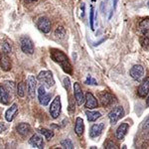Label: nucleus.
<instances>
[{"mask_svg": "<svg viewBox=\"0 0 149 149\" xmlns=\"http://www.w3.org/2000/svg\"><path fill=\"white\" fill-rule=\"evenodd\" d=\"M51 58L55 63H58L63 69V71L67 74L73 73V66L70 63L68 57L64 54L62 51L58 49H51Z\"/></svg>", "mask_w": 149, "mask_h": 149, "instance_id": "f257e3e1", "label": "nucleus"}, {"mask_svg": "<svg viewBox=\"0 0 149 149\" xmlns=\"http://www.w3.org/2000/svg\"><path fill=\"white\" fill-rule=\"evenodd\" d=\"M139 31L141 33L140 42L144 49L149 48V19L145 18L139 23Z\"/></svg>", "mask_w": 149, "mask_h": 149, "instance_id": "f03ea898", "label": "nucleus"}, {"mask_svg": "<svg viewBox=\"0 0 149 149\" xmlns=\"http://www.w3.org/2000/svg\"><path fill=\"white\" fill-rule=\"evenodd\" d=\"M38 80L46 88H52L55 85V80L51 71H42L38 74Z\"/></svg>", "mask_w": 149, "mask_h": 149, "instance_id": "7ed1b4c3", "label": "nucleus"}, {"mask_svg": "<svg viewBox=\"0 0 149 149\" xmlns=\"http://www.w3.org/2000/svg\"><path fill=\"white\" fill-rule=\"evenodd\" d=\"M62 109V104H61V97L59 95H57L56 97L53 100V102L50 105V114L54 119H56L59 117L60 113H61Z\"/></svg>", "mask_w": 149, "mask_h": 149, "instance_id": "20e7f679", "label": "nucleus"}, {"mask_svg": "<svg viewBox=\"0 0 149 149\" xmlns=\"http://www.w3.org/2000/svg\"><path fill=\"white\" fill-rule=\"evenodd\" d=\"M21 50L28 55H32L34 53V44H33V41L30 39L27 36L21 38Z\"/></svg>", "mask_w": 149, "mask_h": 149, "instance_id": "39448f33", "label": "nucleus"}, {"mask_svg": "<svg viewBox=\"0 0 149 149\" xmlns=\"http://www.w3.org/2000/svg\"><path fill=\"white\" fill-rule=\"evenodd\" d=\"M124 116V109L122 107H116L109 113V118L110 120V123L115 124L121 117Z\"/></svg>", "mask_w": 149, "mask_h": 149, "instance_id": "423d86ee", "label": "nucleus"}, {"mask_svg": "<svg viewBox=\"0 0 149 149\" xmlns=\"http://www.w3.org/2000/svg\"><path fill=\"white\" fill-rule=\"evenodd\" d=\"M74 100H76L78 105H81L85 102V95H84V92L79 83L74 84Z\"/></svg>", "mask_w": 149, "mask_h": 149, "instance_id": "0eeeda50", "label": "nucleus"}, {"mask_svg": "<svg viewBox=\"0 0 149 149\" xmlns=\"http://www.w3.org/2000/svg\"><path fill=\"white\" fill-rule=\"evenodd\" d=\"M38 98L42 105H47L51 100V93H47L45 91V86H41L38 88Z\"/></svg>", "mask_w": 149, "mask_h": 149, "instance_id": "6e6552de", "label": "nucleus"}, {"mask_svg": "<svg viewBox=\"0 0 149 149\" xmlns=\"http://www.w3.org/2000/svg\"><path fill=\"white\" fill-rule=\"evenodd\" d=\"M37 27L39 28L40 31H42L45 34H48V33L51 31V22L50 20L46 17H41L37 22Z\"/></svg>", "mask_w": 149, "mask_h": 149, "instance_id": "1a4fd4ad", "label": "nucleus"}, {"mask_svg": "<svg viewBox=\"0 0 149 149\" xmlns=\"http://www.w3.org/2000/svg\"><path fill=\"white\" fill-rule=\"evenodd\" d=\"M129 74H130L131 78L133 79V80L139 81L143 77L144 69H143V67L141 66V65H135V66H133L130 69V72H129Z\"/></svg>", "mask_w": 149, "mask_h": 149, "instance_id": "9d476101", "label": "nucleus"}, {"mask_svg": "<svg viewBox=\"0 0 149 149\" xmlns=\"http://www.w3.org/2000/svg\"><path fill=\"white\" fill-rule=\"evenodd\" d=\"M85 102H86V107L88 109H93L95 107H97L98 103L97 100L93 97V95L92 93H86V97H85Z\"/></svg>", "mask_w": 149, "mask_h": 149, "instance_id": "9b49d317", "label": "nucleus"}, {"mask_svg": "<svg viewBox=\"0 0 149 149\" xmlns=\"http://www.w3.org/2000/svg\"><path fill=\"white\" fill-rule=\"evenodd\" d=\"M0 68L5 72H8L11 70L10 59H9L8 55L5 54V53H1L0 54Z\"/></svg>", "mask_w": 149, "mask_h": 149, "instance_id": "f8f14e48", "label": "nucleus"}, {"mask_svg": "<svg viewBox=\"0 0 149 149\" xmlns=\"http://www.w3.org/2000/svg\"><path fill=\"white\" fill-rule=\"evenodd\" d=\"M149 92V78H145L140 86H138L137 95L140 97H145Z\"/></svg>", "mask_w": 149, "mask_h": 149, "instance_id": "ddd939ff", "label": "nucleus"}, {"mask_svg": "<svg viewBox=\"0 0 149 149\" xmlns=\"http://www.w3.org/2000/svg\"><path fill=\"white\" fill-rule=\"evenodd\" d=\"M36 86H37V81H36L34 76H29L27 80V88H28V93L31 97H33L35 95Z\"/></svg>", "mask_w": 149, "mask_h": 149, "instance_id": "4468645a", "label": "nucleus"}, {"mask_svg": "<svg viewBox=\"0 0 149 149\" xmlns=\"http://www.w3.org/2000/svg\"><path fill=\"white\" fill-rule=\"evenodd\" d=\"M104 129V123H97V124H93L90 130V136L92 138L97 137L102 134V132Z\"/></svg>", "mask_w": 149, "mask_h": 149, "instance_id": "2eb2a0df", "label": "nucleus"}, {"mask_svg": "<svg viewBox=\"0 0 149 149\" xmlns=\"http://www.w3.org/2000/svg\"><path fill=\"white\" fill-rule=\"evenodd\" d=\"M128 128H129V125L127 123H121L120 125L117 127L116 131H115V136H116L117 139L121 140V139L124 138V136L126 135L127 131H128Z\"/></svg>", "mask_w": 149, "mask_h": 149, "instance_id": "dca6fc26", "label": "nucleus"}, {"mask_svg": "<svg viewBox=\"0 0 149 149\" xmlns=\"http://www.w3.org/2000/svg\"><path fill=\"white\" fill-rule=\"evenodd\" d=\"M18 112V105L16 104V103H14V104H12V107L10 109H8L6 110L5 112V118L6 120L8 122H10L13 120V118L16 116V114H17Z\"/></svg>", "mask_w": 149, "mask_h": 149, "instance_id": "f3484780", "label": "nucleus"}, {"mask_svg": "<svg viewBox=\"0 0 149 149\" xmlns=\"http://www.w3.org/2000/svg\"><path fill=\"white\" fill-rule=\"evenodd\" d=\"M29 143L31 144V145L33 146V147L35 148H43V146H44V142H43V138L41 137L39 134H34V135L32 136V137L30 138V140H29Z\"/></svg>", "mask_w": 149, "mask_h": 149, "instance_id": "a211bd4d", "label": "nucleus"}, {"mask_svg": "<svg viewBox=\"0 0 149 149\" xmlns=\"http://www.w3.org/2000/svg\"><path fill=\"white\" fill-rule=\"evenodd\" d=\"M100 102H102V104L103 107H109V105H110L114 102L113 97H112L109 93H105V92L100 95Z\"/></svg>", "mask_w": 149, "mask_h": 149, "instance_id": "6ab92c4d", "label": "nucleus"}, {"mask_svg": "<svg viewBox=\"0 0 149 149\" xmlns=\"http://www.w3.org/2000/svg\"><path fill=\"white\" fill-rule=\"evenodd\" d=\"M85 131V124L81 117H77L76 119V125H74V132L78 136H81Z\"/></svg>", "mask_w": 149, "mask_h": 149, "instance_id": "aec40b11", "label": "nucleus"}, {"mask_svg": "<svg viewBox=\"0 0 149 149\" xmlns=\"http://www.w3.org/2000/svg\"><path fill=\"white\" fill-rule=\"evenodd\" d=\"M9 100H10L9 92L4 86H0V102L2 104H8Z\"/></svg>", "mask_w": 149, "mask_h": 149, "instance_id": "412c9836", "label": "nucleus"}, {"mask_svg": "<svg viewBox=\"0 0 149 149\" xmlns=\"http://www.w3.org/2000/svg\"><path fill=\"white\" fill-rule=\"evenodd\" d=\"M16 130H17L19 134H21L22 136H25L31 131V126L29 125L28 123H24V122H22V123L18 124L17 127H16Z\"/></svg>", "mask_w": 149, "mask_h": 149, "instance_id": "4be33fe9", "label": "nucleus"}, {"mask_svg": "<svg viewBox=\"0 0 149 149\" xmlns=\"http://www.w3.org/2000/svg\"><path fill=\"white\" fill-rule=\"evenodd\" d=\"M86 117H88V120L91 121V122L95 121L97 118H100V117L102 116L100 112H98V111H92V110H86Z\"/></svg>", "mask_w": 149, "mask_h": 149, "instance_id": "5701e85b", "label": "nucleus"}, {"mask_svg": "<svg viewBox=\"0 0 149 149\" xmlns=\"http://www.w3.org/2000/svg\"><path fill=\"white\" fill-rule=\"evenodd\" d=\"M55 36H56V38L59 40L64 39V38L66 37V30H65V28L62 27V26L58 27L56 29V31H55Z\"/></svg>", "mask_w": 149, "mask_h": 149, "instance_id": "b1692460", "label": "nucleus"}, {"mask_svg": "<svg viewBox=\"0 0 149 149\" xmlns=\"http://www.w3.org/2000/svg\"><path fill=\"white\" fill-rule=\"evenodd\" d=\"M40 133L42 134V135H44L48 140H50V139L53 138V136H54V132L52 130H50V129H46V128H41Z\"/></svg>", "mask_w": 149, "mask_h": 149, "instance_id": "393cba45", "label": "nucleus"}, {"mask_svg": "<svg viewBox=\"0 0 149 149\" xmlns=\"http://www.w3.org/2000/svg\"><path fill=\"white\" fill-rule=\"evenodd\" d=\"M61 145L63 148H66V149H73L74 148V144L72 142L71 139L67 138V139H64V140L61 141Z\"/></svg>", "mask_w": 149, "mask_h": 149, "instance_id": "a878e982", "label": "nucleus"}, {"mask_svg": "<svg viewBox=\"0 0 149 149\" xmlns=\"http://www.w3.org/2000/svg\"><path fill=\"white\" fill-rule=\"evenodd\" d=\"M17 95L20 97H23L25 95V84L20 83L17 86Z\"/></svg>", "mask_w": 149, "mask_h": 149, "instance_id": "bb28decb", "label": "nucleus"}, {"mask_svg": "<svg viewBox=\"0 0 149 149\" xmlns=\"http://www.w3.org/2000/svg\"><path fill=\"white\" fill-rule=\"evenodd\" d=\"M2 53H5V54H10L11 51H12V48H11V45L9 44L8 42H3L2 44Z\"/></svg>", "mask_w": 149, "mask_h": 149, "instance_id": "cd10ccee", "label": "nucleus"}, {"mask_svg": "<svg viewBox=\"0 0 149 149\" xmlns=\"http://www.w3.org/2000/svg\"><path fill=\"white\" fill-rule=\"evenodd\" d=\"M69 111H70V113H73L74 111V102L73 97H69Z\"/></svg>", "mask_w": 149, "mask_h": 149, "instance_id": "c85d7f7f", "label": "nucleus"}, {"mask_svg": "<svg viewBox=\"0 0 149 149\" xmlns=\"http://www.w3.org/2000/svg\"><path fill=\"white\" fill-rule=\"evenodd\" d=\"M93 14H95V11H93V7L92 6V8H91V12H90V25H91V29H92V30H93Z\"/></svg>", "mask_w": 149, "mask_h": 149, "instance_id": "c756f323", "label": "nucleus"}, {"mask_svg": "<svg viewBox=\"0 0 149 149\" xmlns=\"http://www.w3.org/2000/svg\"><path fill=\"white\" fill-rule=\"evenodd\" d=\"M105 148L107 149H116V148H118L117 147V145L115 143H113V141H111V140H109V141H107V143L105 144Z\"/></svg>", "mask_w": 149, "mask_h": 149, "instance_id": "7c9ffc66", "label": "nucleus"}, {"mask_svg": "<svg viewBox=\"0 0 149 149\" xmlns=\"http://www.w3.org/2000/svg\"><path fill=\"white\" fill-rule=\"evenodd\" d=\"M85 84H86V85H97V81H95L93 78H92L91 76H88V78H86V81H85Z\"/></svg>", "mask_w": 149, "mask_h": 149, "instance_id": "2f4dec72", "label": "nucleus"}, {"mask_svg": "<svg viewBox=\"0 0 149 149\" xmlns=\"http://www.w3.org/2000/svg\"><path fill=\"white\" fill-rule=\"evenodd\" d=\"M64 85H65L66 90L70 91V88H71V83H70V79L69 78H65L64 79Z\"/></svg>", "mask_w": 149, "mask_h": 149, "instance_id": "473e14b6", "label": "nucleus"}, {"mask_svg": "<svg viewBox=\"0 0 149 149\" xmlns=\"http://www.w3.org/2000/svg\"><path fill=\"white\" fill-rule=\"evenodd\" d=\"M144 129L149 132V116H148V118L145 120V122H144Z\"/></svg>", "mask_w": 149, "mask_h": 149, "instance_id": "72a5a7b5", "label": "nucleus"}, {"mask_svg": "<svg viewBox=\"0 0 149 149\" xmlns=\"http://www.w3.org/2000/svg\"><path fill=\"white\" fill-rule=\"evenodd\" d=\"M6 130V126L4 125L3 123H1V122H0V133H1V132H3V131H5Z\"/></svg>", "mask_w": 149, "mask_h": 149, "instance_id": "f704fd0d", "label": "nucleus"}, {"mask_svg": "<svg viewBox=\"0 0 149 149\" xmlns=\"http://www.w3.org/2000/svg\"><path fill=\"white\" fill-rule=\"evenodd\" d=\"M81 17H84L85 16V3H81Z\"/></svg>", "mask_w": 149, "mask_h": 149, "instance_id": "c9c22d12", "label": "nucleus"}, {"mask_svg": "<svg viewBox=\"0 0 149 149\" xmlns=\"http://www.w3.org/2000/svg\"><path fill=\"white\" fill-rule=\"evenodd\" d=\"M146 105H147V107H149V97H148L147 100H146Z\"/></svg>", "mask_w": 149, "mask_h": 149, "instance_id": "e433bc0d", "label": "nucleus"}, {"mask_svg": "<svg viewBox=\"0 0 149 149\" xmlns=\"http://www.w3.org/2000/svg\"><path fill=\"white\" fill-rule=\"evenodd\" d=\"M26 2H28V3H30V2H34V1H36V0H25Z\"/></svg>", "mask_w": 149, "mask_h": 149, "instance_id": "4c0bfd02", "label": "nucleus"}, {"mask_svg": "<svg viewBox=\"0 0 149 149\" xmlns=\"http://www.w3.org/2000/svg\"><path fill=\"white\" fill-rule=\"evenodd\" d=\"M102 11H103V3H102Z\"/></svg>", "mask_w": 149, "mask_h": 149, "instance_id": "58836bf2", "label": "nucleus"}, {"mask_svg": "<svg viewBox=\"0 0 149 149\" xmlns=\"http://www.w3.org/2000/svg\"><path fill=\"white\" fill-rule=\"evenodd\" d=\"M147 6H148V8H149V1H148V3H147Z\"/></svg>", "mask_w": 149, "mask_h": 149, "instance_id": "ea45409f", "label": "nucleus"}]
</instances>
